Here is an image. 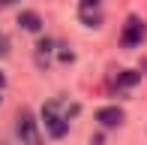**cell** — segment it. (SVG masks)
Returning <instances> with one entry per match:
<instances>
[{"instance_id": "cell-1", "label": "cell", "mask_w": 147, "mask_h": 145, "mask_svg": "<svg viewBox=\"0 0 147 145\" xmlns=\"http://www.w3.org/2000/svg\"><path fill=\"white\" fill-rule=\"evenodd\" d=\"M75 112V106H66L63 100H48L42 106V121H45V130H48V136H54V139H63L66 133H69V115Z\"/></svg>"}, {"instance_id": "cell-2", "label": "cell", "mask_w": 147, "mask_h": 145, "mask_svg": "<svg viewBox=\"0 0 147 145\" xmlns=\"http://www.w3.org/2000/svg\"><path fill=\"white\" fill-rule=\"evenodd\" d=\"M15 133H18V142H21V145H42L39 124H36V118H33L27 109L18 112V118H15Z\"/></svg>"}, {"instance_id": "cell-3", "label": "cell", "mask_w": 147, "mask_h": 145, "mask_svg": "<svg viewBox=\"0 0 147 145\" xmlns=\"http://www.w3.org/2000/svg\"><path fill=\"white\" fill-rule=\"evenodd\" d=\"M144 34H147V30H144V21L132 15V18H126V24H123L120 42H123L126 49H135V45H141V42H144Z\"/></svg>"}, {"instance_id": "cell-4", "label": "cell", "mask_w": 147, "mask_h": 145, "mask_svg": "<svg viewBox=\"0 0 147 145\" xmlns=\"http://www.w3.org/2000/svg\"><path fill=\"white\" fill-rule=\"evenodd\" d=\"M78 18H81L87 27H96L102 21V0H81L78 3Z\"/></svg>"}, {"instance_id": "cell-5", "label": "cell", "mask_w": 147, "mask_h": 145, "mask_svg": "<svg viewBox=\"0 0 147 145\" xmlns=\"http://www.w3.org/2000/svg\"><path fill=\"white\" fill-rule=\"evenodd\" d=\"M96 121L102 124V127H117L120 121H123V112H120L117 106H105L96 112Z\"/></svg>"}, {"instance_id": "cell-6", "label": "cell", "mask_w": 147, "mask_h": 145, "mask_svg": "<svg viewBox=\"0 0 147 145\" xmlns=\"http://www.w3.org/2000/svg\"><path fill=\"white\" fill-rule=\"evenodd\" d=\"M18 24H21L24 30H39L42 27V21H39L36 12H21V15H18Z\"/></svg>"}, {"instance_id": "cell-7", "label": "cell", "mask_w": 147, "mask_h": 145, "mask_svg": "<svg viewBox=\"0 0 147 145\" xmlns=\"http://www.w3.org/2000/svg\"><path fill=\"white\" fill-rule=\"evenodd\" d=\"M51 51H54V39H42L39 42V64H48Z\"/></svg>"}, {"instance_id": "cell-8", "label": "cell", "mask_w": 147, "mask_h": 145, "mask_svg": "<svg viewBox=\"0 0 147 145\" xmlns=\"http://www.w3.org/2000/svg\"><path fill=\"white\" fill-rule=\"evenodd\" d=\"M0 88H3V76H0Z\"/></svg>"}]
</instances>
